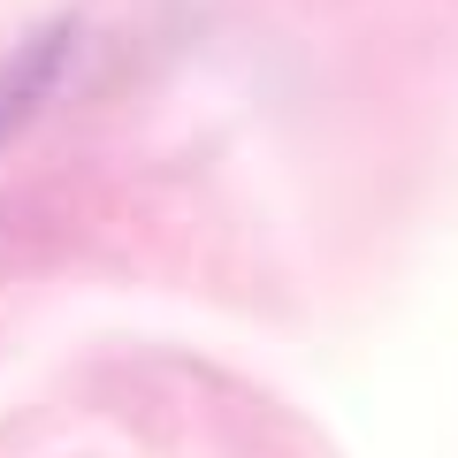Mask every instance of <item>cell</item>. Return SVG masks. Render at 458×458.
I'll list each match as a JSON object with an SVG mask.
<instances>
[{
	"label": "cell",
	"instance_id": "cell-1",
	"mask_svg": "<svg viewBox=\"0 0 458 458\" xmlns=\"http://www.w3.org/2000/svg\"><path fill=\"white\" fill-rule=\"evenodd\" d=\"M77 47H84V23L77 16H54V23L23 31L16 47L0 54V146H16L38 114H47V99L62 92Z\"/></svg>",
	"mask_w": 458,
	"mask_h": 458
}]
</instances>
